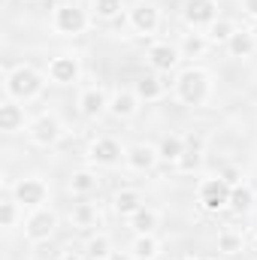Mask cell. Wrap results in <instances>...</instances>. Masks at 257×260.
Wrapping results in <instances>:
<instances>
[{
	"instance_id": "31",
	"label": "cell",
	"mask_w": 257,
	"mask_h": 260,
	"mask_svg": "<svg viewBox=\"0 0 257 260\" xmlns=\"http://www.w3.org/2000/svg\"><path fill=\"white\" fill-rule=\"evenodd\" d=\"M209 40H212V46H227V40L236 34V24L233 21H227V18H218L215 24H209V30H203Z\"/></svg>"
},
{
	"instance_id": "1",
	"label": "cell",
	"mask_w": 257,
	"mask_h": 260,
	"mask_svg": "<svg viewBox=\"0 0 257 260\" xmlns=\"http://www.w3.org/2000/svg\"><path fill=\"white\" fill-rule=\"evenodd\" d=\"M46 73H40L37 67L30 64H15L6 70L3 76V91H6V100H15V103H30L43 94L46 88Z\"/></svg>"
},
{
	"instance_id": "16",
	"label": "cell",
	"mask_w": 257,
	"mask_h": 260,
	"mask_svg": "<svg viewBox=\"0 0 257 260\" xmlns=\"http://www.w3.org/2000/svg\"><path fill=\"white\" fill-rule=\"evenodd\" d=\"M67 191H70V197H79V200L97 194V191H100V176H97V170H88V167L73 170L70 179H67Z\"/></svg>"
},
{
	"instance_id": "11",
	"label": "cell",
	"mask_w": 257,
	"mask_h": 260,
	"mask_svg": "<svg viewBox=\"0 0 257 260\" xmlns=\"http://www.w3.org/2000/svg\"><path fill=\"white\" fill-rule=\"evenodd\" d=\"M182 18L191 30H209V24H215L221 18L218 15V0H185Z\"/></svg>"
},
{
	"instance_id": "17",
	"label": "cell",
	"mask_w": 257,
	"mask_h": 260,
	"mask_svg": "<svg viewBox=\"0 0 257 260\" xmlns=\"http://www.w3.org/2000/svg\"><path fill=\"white\" fill-rule=\"evenodd\" d=\"M27 127H30V118H27L24 106L15 103V100H3L0 103V130L12 136V133H21Z\"/></svg>"
},
{
	"instance_id": "35",
	"label": "cell",
	"mask_w": 257,
	"mask_h": 260,
	"mask_svg": "<svg viewBox=\"0 0 257 260\" xmlns=\"http://www.w3.org/2000/svg\"><path fill=\"white\" fill-rule=\"evenodd\" d=\"M58 260H88V257H82V254H76V251H67V254H61Z\"/></svg>"
},
{
	"instance_id": "3",
	"label": "cell",
	"mask_w": 257,
	"mask_h": 260,
	"mask_svg": "<svg viewBox=\"0 0 257 260\" xmlns=\"http://www.w3.org/2000/svg\"><path fill=\"white\" fill-rule=\"evenodd\" d=\"M91 12L88 9H82L79 3H58L55 9H52V18H49V24H52V30L58 34V37H82V34H88V27H91Z\"/></svg>"
},
{
	"instance_id": "20",
	"label": "cell",
	"mask_w": 257,
	"mask_h": 260,
	"mask_svg": "<svg viewBox=\"0 0 257 260\" xmlns=\"http://www.w3.org/2000/svg\"><path fill=\"white\" fill-rule=\"evenodd\" d=\"M224 49H227L230 58H236V61H248V58L257 52V40H254V34H251V27H236V34L227 40Z\"/></svg>"
},
{
	"instance_id": "26",
	"label": "cell",
	"mask_w": 257,
	"mask_h": 260,
	"mask_svg": "<svg viewBox=\"0 0 257 260\" xmlns=\"http://www.w3.org/2000/svg\"><path fill=\"white\" fill-rule=\"evenodd\" d=\"M130 254L136 260H157L160 257V239L154 233H142V236H133L130 242Z\"/></svg>"
},
{
	"instance_id": "6",
	"label": "cell",
	"mask_w": 257,
	"mask_h": 260,
	"mask_svg": "<svg viewBox=\"0 0 257 260\" xmlns=\"http://www.w3.org/2000/svg\"><path fill=\"white\" fill-rule=\"evenodd\" d=\"M27 139H30V145H37V148H55V145L64 139V121H61L55 112H43V115H37V118L30 121Z\"/></svg>"
},
{
	"instance_id": "29",
	"label": "cell",
	"mask_w": 257,
	"mask_h": 260,
	"mask_svg": "<svg viewBox=\"0 0 257 260\" xmlns=\"http://www.w3.org/2000/svg\"><path fill=\"white\" fill-rule=\"evenodd\" d=\"M112 251H115V248H112V239H109V233H103V230L91 233L88 242H85V257L88 260H106Z\"/></svg>"
},
{
	"instance_id": "24",
	"label": "cell",
	"mask_w": 257,
	"mask_h": 260,
	"mask_svg": "<svg viewBox=\"0 0 257 260\" xmlns=\"http://www.w3.org/2000/svg\"><path fill=\"white\" fill-rule=\"evenodd\" d=\"M18 224H24V206H21L12 194H6L0 200V227L9 233V230H15Z\"/></svg>"
},
{
	"instance_id": "21",
	"label": "cell",
	"mask_w": 257,
	"mask_h": 260,
	"mask_svg": "<svg viewBox=\"0 0 257 260\" xmlns=\"http://www.w3.org/2000/svg\"><path fill=\"white\" fill-rule=\"evenodd\" d=\"M133 91H136V97L142 100V103H157V100H164V94H167V85L160 82V73H145V76H139L136 79V85H133Z\"/></svg>"
},
{
	"instance_id": "23",
	"label": "cell",
	"mask_w": 257,
	"mask_h": 260,
	"mask_svg": "<svg viewBox=\"0 0 257 260\" xmlns=\"http://www.w3.org/2000/svg\"><path fill=\"white\" fill-rule=\"evenodd\" d=\"M157 151H160V164H179V157L188 151V139L179 136V133H167L160 142H157Z\"/></svg>"
},
{
	"instance_id": "33",
	"label": "cell",
	"mask_w": 257,
	"mask_h": 260,
	"mask_svg": "<svg viewBox=\"0 0 257 260\" xmlns=\"http://www.w3.org/2000/svg\"><path fill=\"white\" fill-rule=\"evenodd\" d=\"M242 9H245V15H251L257 21V0H242Z\"/></svg>"
},
{
	"instance_id": "18",
	"label": "cell",
	"mask_w": 257,
	"mask_h": 260,
	"mask_svg": "<svg viewBox=\"0 0 257 260\" xmlns=\"http://www.w3.org/2000/svg\"><path fill=\"white\" fill-rule=\"evenodd\" d=\"M209 49H212V40H209L203 30H188V34H182V40H179V55H182V61H200V58L209 55Z\"/></svg>"
},
{
	"instance_id": "9",
	"label": "cell",
	"mask_w": 257,
	"mask_h": 260,
	"mask_svg": "<svg viewBox=\"0 0 257 260\" xmlns=\"http://www.w3.org/2000/svg\"><path fill=\"white\" fill-rule=\"evenodd\" d=\"M55 230H58V215L52 212V209H34L27 218H24V239L30 242V245H43V242H49L52 236H55Z\"/></svg>"
},
{
	"instance_id": "8",
	"label": "cell",
	"mask_w": 257,
	"mask_h": 260,
	"mask_svg": "<svg viewBox=\"0 0 257 260\" xmlns=\"http://www.w3.org/2000/svg\"><path fill=\"white\" fill-rule=\"evenodd\" d=\"M124 154H127V148L115 136H97L88 145V160L103 170H115L118 164H124Z\"/></svg>"
},
{
	"instance_id": "36",
	"label": "cell",
	"mask_w": 257,
	"mask_h": 260,
	"mask_svg": "<svg viewBox=\"0 0 257 260\" xmlns=\"http://www.w3.org/2000/svg\"><path fill=\"white\" fill-rule=\"evenodd\" d=\"M251 34H254V40H257V21H254V24H251Z\"/></svg>"
},
{
	"instance_id": "32",
	"label": "cell",
	"mask_w": 257,
	"mask_h": 260,
	"mask_svg": "<svg viewBox=\"0 0 257 260\" xmlns=\"http://www.w3.org/2000/svg\"><path fill=\"white\" fill-rule=\"evenodd\" d=\"M200 164H203V151H200L197 145H188V151L179 157L176 170H179V173H197V170H200Z\"/></svg>"
},
{
	"instance_id": "2",
	"label": "cell",
	"mask_w": 257,
	"mask_h": 260,
	"mask_svg": "<svg viewBox=\"0 0 257 260\" xmlns=\"http://www.w3.org/2000/svg\"><path fill=\"white\" fill-rule=\"evenodd\" d=\"M173 97L182 103V106H191V109H200L209 103L212 97V76L200 67H185L176 73V82H173Z\"/></svg>"
},
{
	"instance_id": "4",
	"label": "cell",
	"mask_w": 257,
	"mask_h": 260,
	"mask_svg": "<svg viewBox=\"0 0 257 260\" xmlns=\"http://www.w3.org/2000/svg\"><path fill=\"white\" fill-rule=\"evenodd\" d=\"M230 191H233V185L218 173V176H206V179H200V185H197V203H200V209L203 212H224V209H230Z\"/></svg>"
},
{
	"instance_id": "37",
	"label": "cell",
	"mask_w": 257,
	"mask_h": 260,
	"mask_svg": "<svg viewBox=\"0 0 257 260\" xmlns=\"http://www.w3.org/2000/svg\"><path fill=\"white\" fill-rule=\"evenodd\" d=\"M188 260H212V257H188Z\"/></svg>"
},
{
	"instance_id": "12",
	"label": "cell",
	"mask_w": 257,
	"mask_h": 260,
	"mask_svg": "<svg viewBox=\"0 0 257 260\" xmlns=\"http://www.w3.org/2000/svg\"><path fill=\"white\" fill-rule=\"evenodd\" d=\"M145 61H148V67H151L154 73H176L179 64H182V55H179V46L157 40V43H151V46H148Z\"/></svg>"
},
{
	"instance_id": "5",
	"label": "cell",
	"mask_w": 257,
	"mask_h": 260,
	"mask_svg": "<svg viewBox=\"0 0 257 260\" xmlns=\"http://www.w3.org/2000/svg\"><path fill=\"white\" fill-rule=\"evenodd\" d=\"M46 79L58 88H70V85H79L82 79V58L76 52H61L55 55L49 64H46Z\"/></svg>"
},
{
	"instance_id": "38",
	"label": "cell",
	"mask_w": 257,
	"mask_h": 260,
	"mask_svg": "<svg viewBox=\"0 0 257 260\" xmlns=\"http://www.w3.org/2000/svg\"><path fill=\"white\" fill-rule=\"evenodd\" d=\"M30 3H37V0H30Z\"/></svg>"
},
{
	"instance_id": "30",
	"label": "cell",
	"mask_w": 257,
	"mask_h": 260,
	"mask_svg": "<svg viewBox=\"0 0 257 260\" xmlns=\"http://www.w3.org/2000/svg\"><path fill=\"white\" fill-rule=\"evenodd\" d=\"M121 12H124V0H91L94 21H115Z\"/></svg>"
},
{
	"instance_id": "15",
	"label": "cell",
	"mask_w": 257,
	"mask_h": 260,
	"mask_svg": "<svg viewBox=\"0 0 257 260\" xmlns=\"http://www.w3.org/2000/svg\"><path fill=\"white\" fill-rule=\"evenodd\" d=\"M139 106H142V100L136 97L133 88H115V91H109V109H106V112H109L112 118H118V121L136 118Z\"/></svg>"
},
{
	"instance_id": "22",
	"label": "cell",
	"mask_w": 257,
	"mask_h": 260,
	"mask_svg": "<svg viewBox=\"0 0 257 260\" xmlns=\"http://www.w3.org/2000/svg\"><path fill=\"white\" fill-rule=\"evenodd\" d=\"M127 227L136 233V236H142V233H154V230L160 227V212H157L154 206H139V209L127 218Z\"/></svg>"
},
{
	"instance_id": "14",
	"label": "cell",
	"mask_w": 257,
	"mask_h": 260,
	"mask_svg": "<svg viewBox=\"0 0 257 260\" xmlns=\"http://www.w3.org/2000/svg\"><path fill=\"white\" fill-rule=\"evenodd\" d=\"M157 164H160V151H157V145H151V142H136V145H127L124 167H127L130 173H151Z\"/></svg>"
},
{
	"instance_id": "7",
	"label": "cell",
	"mask_w": 257,
	"mask_h": 260,
	"mask_svg": "<svg viewBox=\"0 0 257 260\" xmlns=\"http://www.w3.org/2000/svg\"><path fill=\"white\" fill-rule=\"evenodd\" d=\"M9 194L15 197L27 212H34V209H43L46 206V200H49V182L43 179V176H21L12 188H9Z\"/></svg>"
},
{
	"instance_id": "13",
	"label": "cell",
	"mask_w": 257,
	"mask_h": 260,
	"mask_svg": "<svg viewBox=\"0 0 257 260\" xmlns=\"http://www.w3.org/2000/svg\"><path fill=\"white\" fill-rule=\"evenodd\" d=\"M76 109L82 118H100L106 109H109V91L103 85H88L79 91V100H76Z\"/></svg>"
},
{
	"instance_id": "19",
	"label": "cell",
	"mask_w": 257,
	"mask_h": 260,
	"mask_svg": "<svg viewBox=\"0 0 257 260\" xmlns=\"http://www.w3.org/2000/svg\"><path fill=\"white\" fill-rule=\"evenodd\" d=\"M67 218H70V224L76 230H97L103 224V215H100L97 203H73V209H70Z\"/></svg>"
},
{
	"instance_id": "27",
	"label": "cell",
	"mask_w": 257,
	"mask_h": 260,
	"mask_svg": "<svg viewBox=\"0 0 257 260\" xmlns=\"http://www.w3.org/2000/svg\"><path fill=\"white\" fill-rule=\"evenodd\" d=\"M254 209V188L248 182H236L230 191V212L236 215H248Z\"/></svg>"
},
{
	"instance_id": "28",
	"label": "cell",
	"mask_w": 257,
	"mask_h": 260,
	"mask_svg": "<svg viewBox=\"0 0 257 260\" xmlns=\"http://www.w3.org/2000/svg\"><path fill=\"white\" fill-rule=\"evenodd\" d=\"M215 242H218V251L221 254H242L245 251V236L236 227H221Z\"/></svg>"
},
{
	"instance_id": "25",
	"label": "cell",
	"mask_w": 257,
	"mask_h": 260,
	"mask_svg": "<svg viewBox=\"0 0 257 260\" xmlns=\"http://www.w3.org/2000/svg\"><path fill=\"white\" fill-rule=\"evenodd\" d=\"M139 206H145V203H142V194L136 188H121V191H115V197H112V212L118 218H130Z\"/></svg>"
},
{
	"instance_id": "34",
	"label": "cell",
	"mask_w": 257,
	"mask_h": 260,
	"mask_svg": "<svg viewBox=\"0 0 257 260\" xmlns=\"http://www.w3.org/2000/svg\"><path fill=\"white\" fill-rule=\"evenodd\" d=\"M106 260H136V257L130 254V248H127V251H112V254H109Z\"/></svg>"
},
{
	"instance_id": "10",
	"label": "cell",
	"mask_w": 257,
	"mask_h": 260,
	"mask_svg": "<svg viewBox=\"0 0 257 260\" xmlns=\"http://www.w3.org/2000/svg\"><path fill=\"white\" fill-rule=\"evenodd\" d=\"M127 21L136 37H154L160 30V6L151 3V0H139V3L130 6Z\"/></svg>"
}]
</instances>
